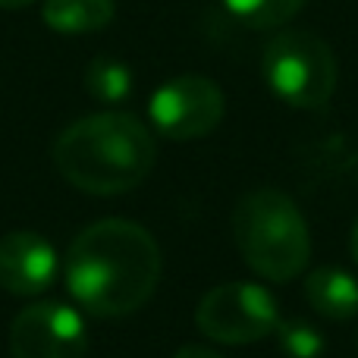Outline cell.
Instances as JSON below:
<instances>
[{
  "mask_svg": "<svg viewBox=\"0 0 358 358\" xmlns=\"http://www.w3.org/2000/svg\"><path fill=\"white\" fill-rule=\"evenodd\" d=\"M161 280V248L132 220H98L85 227L66 255V286L85 311L123 317L138 311Z\"/></svg>",
  "mask_w": 358,
  "mask_h": 358,
  "instance_id": "obj_1",
  "label": "cell"
},
{
  "mask_svg": "<svg viewBox=\"0 0 358 358\" xmlns=\"http://www.w3.org/2000/svg\"><path fill=\"white\" fill-rule=\"evenodd\" d=\"M157 145L132 113H94L66 126L54 142V167L88 195H123L151 173Z\"/></svg>",
  "mask_w": 358,
  "mask_h": 358,
  "instance_id": "obj_2",
  "label": "cell"
},
{
  "mask_svg": "<svg viewBox=\"0 0 358 358\" xmlns=\"http://www.w3.org/2000/svg\"><path fill=\"white\" fill-rule=\"evenodd\" d=\"M233 239L255 273L271 283L296 280L311 261V233L286 192L255 189L233 210Z\"/></svg>",
  "mask_w": 358,
  "mask_h": 358,
  "instance_id": "obj_3",
  "label": "cell"
},
{
  "mask_svg": "<svg viewBox=\"0 0 358 358\" xmlns=\"http://www.w3.org/2000/svg\"><path fill=\"white\" fill-rule=\"evenodd\" d=\"M261 69L280 101L299 110H317L336 92V57L311 31H283L264 48Z\"/></svg>",
  "mask_w": 358,
  "mask_h": 358,
  "instance_id": "obj_4",
  "label": "cell"
},
{
  "mask_svg": "<svg viewBox=\"0 0 358 358\" xmlns=\"http://www.w3.org/2000/svg\"><path fill=\"white\" fill-rule=\"evenodd\" d=\"M195 324L204 336L227 346H245L271 336L280 324L277 302L255 283H220L198 302Z\"/></svg>",
  "mask_w": 358,
  "mask_h": 358,
  "instance_id": "obj_5",
  "label": "cell"
},
{
  "mask_svg": "<svg viewBox=\"0 0 358 358\" xmlns=\"http://www.w3.org/2000/svg\"><path fill=\"white\" fill-rule=\"evenodd\" d=\"M227 101L217 82L204 76H176L164 82L151 98V123L173 142H189L214 132L223 120Z\"/></svg>",
  "mask_w": 358,
  "mask_h": 358,
  "instance_id": "obj_6",
  "label": "cell"
},
{
  "mask_svg": "<svg viewBox=\"0 0 358 358\" xmlns=\"http://www.w3.org/2000/svg\"><path fill=\"white\" fill-rule=\"evenodd\" d=\"M88 330L76 308L63 302H38L10 327L13 358H85Z\"/></svg>",
  "mask_w": 358,
  "mask_h": 358,
  "instance_id": "obj_7",
  "label": "cell"
},
{
  "mask_svg": "<svg viewBox=\"0 0 358 358\" xmlns=\"http://www.w3.org/2000/svg\"><path fill=\"white\" fill-rule=\"evenodd\" d=\"M57 277V252L44 236L13 229L0 236V286L13 296H41Z\"/></svg>",
  "mask_w": 358,
  "mask_h": 358,
  "instance_id": "obj_8",
  "label": "cell"
},
{
  "mask_svg": "<svg viewBox=\"0 0 358 358\" xmlns=\"http://www.w3.org/2000/svg\"><path fill=\"white\" fill-rule=\"evenodd\" d=\"M311 308L334 321H349L358 315V283L343 267H315L305 283Z\"/></svg>",
  "mask_w": 358,
  "mask_h": 358,
  "instance_id": "obj_9",
  "label": "cell"
},
{
  "mask_svg": "<svg viewBox=\"0 0 358 358\" xmlns=\"http://www.w3.org/2000/svg\"><path fill=\"white\" fill-rule=\"evenodd\" d=\"M41 16L48 29L60 35H88L113 22L117 3L113 0H44Z\"/></svg>",
  "mask_w": 358,
  "mask_h": 358,
  "instance_id": "obj_10",
  "label": "cell"
},
{
  "mask_svg": "<svg viewBox=\"0 0 358 358\" xmlns=\"http://www.w3.org/2000/svg\"><path fill=\"white\" fill-rule=\"evenodd\" d=\"M85 88L101 104H120L132 92V73L113 57H94L85 69Z\"/></svg>",
  "mask_w": 358,
  "mask_h": 358,
  "instance_id": "obj_11",
  "label": "cell"
},
{
  "mask_svg": "<svg viewBox=\"0 0 358 358\" xmlns=\"http://www.w3.org/2000/svg\"><path fill=\"white\" fill-rule=\"evenodd\" d=\"M227 6L248 29H273L289 22L305 6V0H227Z\"/></svg>",
  "mask_w": 358,
  "mask_h": 358,
  "instance_id": "obj_12",
  "label": "cell"
},
{
  "mask_svg": "<svg viewBox=\"0 0 358 358\" xmlns=\"http://www.w3.org/2000/svg\"><path fill=\"white\" fill-rule=\"evenodd\" d=\"M277 330H280V346H283V352L289 358H321L324 336L311 324L286 321V324H277Z\"/></svg>",
  "mask_w": 358,
  "mask_h": 358,
  "instance_id": "obj_13",
  "label": "cell"
},
{
  "mask_svg": "<svg viewBox=\"0 0 358 358\" xmlns=\"http://www.w3.org/2000/svg\"><path fill=\"white\" fill-rule=\"evenodd\" d=\"M173 358H223V355L210 352V349H204V346H182L179 352H173Z\"/></svg>",
  "mask_w": 358,
  "mask_h": 358,
  "instance_id": "obj_14",
  "label": "cell"
},
{
  "mask_svg": "<svg viewBox=\"0 0 358 358\" xmlns=\"http://www.w3.org/2000/svg\"><path fill=\"white\" fill-rule=\"evenodd\" d=\"M31 0H0V6L3 10H19V6H29Z\"/></svg>",
  "mask_w": 358,
  "mask_h": 358,
  "instance_id": "obj_15",
  "label": "cell"
},
{
  "mask_svg": "<svg viewBox=\"0 0 358 358\" xmlns=\"http://www.w3.org/2000/svg\"><path fill=\"white\" fill-rule=\"evenodd\" d=\"M352 258H355V264H358V220H355V227H352Z\"/></svg>",
  "mask_w": 358,
  "mask_h": 358,
  "instance_id": "obj_16",
  "label": "cell"
}]
</instances>
